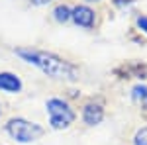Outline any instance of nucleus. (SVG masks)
I'll use <instances>...</instances> for the list:
<instances>
[{"mask_svg": "<svg viewBox=\"0 0 147 145\" xmlns=\"http://www.w3.org/2000/svg\"><path fill=\"white\" fill-rule=\"evenodd\" d=\"M16 55H20L26 63L37 67L41 73H45L51 78H59V80H77L79 78L77 67L55 53L37 51V49H16Z\"/></svg>", "mask_w": 147, "mask_h": 145, "instance_id": "obj_1", "label": "nucleus"}, {"mask_svg": "<svg viewBox=\"0 0 147 145\" xmlns=\"http://www.w3.org/2000/svg\"><path fill=\"white\" fill-rule=\"evenodd\" d=\"M6 132L18 143H32V141L39 139L43 135V127L39 123L26 120V118H12L6 123Z\"/></svg>", "mask_w": 147, "mask_h": 145, "instance_id": "obj_2", "label": "nucleus"}, {"mask_svg": "<svg viewBox=\"0 0 147 145\" xmlns=\"http://www.w3.org/2000/svg\"><path fill=\"white\" fill-rule=\"evenodd\" d=\"M45 108H47V116H49V123H51L53 129H65L77 118V114L69 106V102L61 100V98H49Z\"/></svg>", "mask_w": 147, "mask_h": 145, "instance_id": "obj_3", "label": "nucleus"}, {"mask_svg": "<svg viewBox=\"0 0 147 145\" xmlns=\"http://www.w3.org/2000/svg\"><path fill=\"white\" fill-rule=\"evenodd\" d=\"M71 20L80 26V28H92L94 26V20H96V14L92 8L80 4V6H75L73 8V14H71Z\"/></svg>", "mask_w": 147, "mask_h": 145, "instance_id": "obj_4", "label": "nucleus"}, {"mask_svg": "<svg viewBox=\"0 0 147 145\" xmlns=\"http://www.w3.org/2000/svg\"><path fill=\"white\" fill-rule=\"evenodd\" d=\"M82 120L86 125H98L104 120V108L98 102H88L82 108Z\"/></svg>", "mask_w": 147, "mask_h": 145, "instance_id": "obj_5", "label": "nucleus"}, {"mask_svg": "<svg viewBox=\"0 0 147 145\" xmlns=\"http://www.w3.org/2000/svg\"><path fill=\"white\" fill-rule=\"evenodd\" d=\"M0 90L2 92H8V94L20 92L22 90V80H20V77L14 75V73H8V71L0 73Z\"/></svg>", "mask_w": 147, "mask_h": 145, "instance_id": "obj_6", "label": "nucleus"}, {"mask_svg": "<svg viewBox=\"0 0 147 145\" xmlns=\"http://www.w3.org/2000/svg\"><path fill=\"white\" fill-rule=\"evenodd\" d=\"M71 14H73V10L69 6H65V4H61V6H57L55 10H53V18H55L57 22L65 24V22L71 20Z\"/></svg>", "mask_w": 147, "mask_h": 145, "instance_id": "obj_7", "label": "nucleus"}, {"mask_svg": "<svg viewBox=\"0 0 147 145\" xmlns=\"http://www.w3.org/2000/svg\"><path fill=\"white\" fill-rule=\"evenodd\" d=\"M134 98H136L137 102H141L147 108V86H141V84L134 86Z\"/></svg>", "mask_w": 147, "mask_h": 145, "instance_id": "obj_8", "label": "nucleus"}, {"mask_svg": "<svg viewBox=\"0 0 147 145\" xmlns=\"http://www.w3.org/2000/svg\"><path fill=\"white\" fill-rule=\"evenodd\" d=\"M134 145H147V127H141L134 137Z\"/></svg>", "mask_w": 147, "mask_h": 145, "instance_id": "obj_9", "label": "nucleus"}, {"mask_svg": "<svg viewBox=\"0 0 147 145\" xmlns=\"http://www.w3.org/2000/svg\"><path fill=\"white\" fill-rule=\"evenodd\" d=\"M137 26H139L141 32L147 34V16H139V18H137Z\"/></svg>", "mask_w": 147, "mask_h": 145, "instance_id": "obj_10", "label": "nucleus"}, {"mask_svg": "<svg viewBox=\"0 0 147 145\" xmlns=\"http://www.w3.org/2000/svg\"><path fill=\"white\" fill-rule=\"evenodd\" d=\"M34 4H37V6H43V4H49V2H53V0H32Z\"/></svg>", "mask_w": 147, "mask_h": 145, "instance_id": "obj_11", "label": "nucleus"}, {"mask_svg": "<svg viewBox=\"0 0 147 145\" xmlns=\"http://www.w3.org/2000/svg\"><path fill=\"white\" fill-rule=\"evenodd\" d=\"M116 4H129V2H134V0H114Z\"/></svg>", "mask_w": 147, "mask_h": 145, "instance_id": "obj_12", "label": "nucleus"}, {"mask_svg": "<svg viewBox=\"0 0 147 145\" xmlns=\"http://www.w3.org/2000/svg\"><path fill=\"white\" fill-rule=\"evenodd\" d=\"M88 2H94V0H88Z\"/></svg>", "mask_w": 147, "mask_h": 145, "instance_id": "obj_13", "label": "nucleus"}, {"mask_svg": "<svg viewBox=\"0 0 147 145\" xmlns=\"http://www.w3.org/2000/svg\"><path fill=\"white\" fill-rule=\"evenodd\" d=\"M0 116H2V110H0Z\"/></svg>", "mask_w": 147, "mask_h": 145, "instance_id": "obj_14", "label": "nucleus"}]
</instances>
